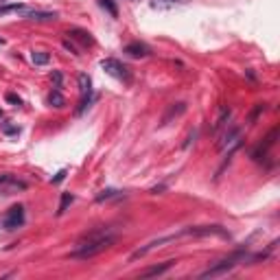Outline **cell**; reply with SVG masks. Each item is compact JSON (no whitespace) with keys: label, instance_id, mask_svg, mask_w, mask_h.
I'll list each match as a JSON object with an SVG mask.
<instances>
[{"label":"cell","instance_id":"24","mask_svg":"<svg viewBox=\"0 0 280 280\" xmlns=\"http://www.w3.org/2000/svg\"><path fill=\"white\" fill-rule=\"evenodd\" d=\"M5 134H18V127H9V125H5Z\"/></svg>","mask_w":280,"mask_h":280},{"label":"cell","instance_id":"13","mask_svg":"<svg viewBox=\"0 0 280 280\" xmlns=\"http://www.w3.org/2000/svg\"><path fill=\"white\" fill-rule=\"evenodd\" d=\"M228 118H230V107H225V105H221L219 107V116H217V121H214V132H219V129L223 127L225 123H228Z\"/></svg>","mask_w":280,"mask_h":280},{"label":"cell","instance_id":"4","mask_svg":"<svg viewBox=\"0 0 280 280\" xmlns=\"http://www.w3.org/2000/svg\"><path fill=\"white\" fill-rule=\"evenodd\" d=\"M25 219H27L25 206H22V204L11 206L7 210V214H5V219H3V228L5 230H18V228H22V225H25Z\"/></svg>","mask_w":280,"mask_h":280},{"label":"cell","instance_id":"18","mask_svg":"<svg viewBox=\"0 0 280 280\" xmlns=\"http://www.w3.org/2000/svg\"><path fill=\"white\" fill-rule=\"evenodd\" d=\"M49 103H51V105H55V107H64V103H66V101H64L62 92H59L57 88H55V90H53V92L49 94Z\"/></svg>","mask_w":280,"mask_h":280},{"label":"cell","instance_id":"19","mask_svg":"<svg viewBox=\"0 0 280 280\" xmlns=\"http://www.w3.org/2000/svg\"><path fill=\"white\" fill-rule=\"evenodd\" d=\"M116 195H118V190L107 188V190H103L101 195H97V201H105V199H110V197H116Z\"/></svg>","mask_w":280,"mask_h":280},{"label":"cell","instance_id":"26","mask_svg":"<svg viewBox=\"0 0 280 280\" xmlns=\"http://www.w3.org/2000/svg\"><path fill=\"white\" fill-rule=\"evenodd\" d=\"M3 3H5V0H0V5H3Z\"/></svg>","mask_w":280,"mask_h":280},{"label":"cell","instance_id":"20","mask_svg":"<svg viewBox=\"0 0 280 280\" xmlns=\"http://www.w3.org/2000/svg\"><path fill=\"white\" fill-rule=\"evenodd\" d=\"M66 173H68V171H66V169H62V171H59V173H57L55 177H53L51 182H53V184H59V182H64V177H66Z\"/></svg>","mask_w":280,"mask_h":280},{"label":"cell","instance_id":"6","mask_svg":"<svg viewBox=\"0 0 280 280\" xmlns=\"http://www.w3.org/2000/svg\"><path fill=\"white\" fill-rule=\"evenodd\" d=\"M79 92H81V101H79L77 112L83 114V112H86V107L90 105V101H92V79L86 73L79 75Z\"/></svg>","mask_w":280,"mask_h":280},{"label":"cell","instance_id":"5","mask_svg":"<svg viewBox=\"0 0 280 280\" xmlns=\"http://www.w3.org/2000/svg\"><path fill=\"white\" fill-rule=\"evenodd\" d=\"M27 188L29 184L25 180H18L16 175H0V195H16Z\"/></svg>","mask_w":280,"mask_h":280},{"label":"cell","instance_id":"25","mask_svg":"<svg viewBox=\"0 0 280 280\" xmlns=\"http://www.w3.org/2000/svg\"><path fill=\"white\" fill-rule=\"evenodd\" d=\"M0 44H5V40H3V38H0Z\"/></svg>","mask_w":280,"mask_h":280},{"label":"cell","instance_id":"21","mask_svg":"<svg viewBox=\"0 0 280 280\" xmlns=\"http://www.w3.org/2000/svg\"><path fill=\"white\" fill-rule=\"evenodd\" d=\"M7 101H9V103H14V105H20V103H22L20 97H18V94H14V92L7 94Z\"/></svg>","mask_w":280,"mask_h":280},{"label":"cell","instance_id":"10","mask_svg":"<svg viewBox=\"0 0 280 280\" xmlns=\"http://www.w3.org/2000/svg\"><path fill=\"white\" fill-rule=\"evenodd\" d=\"M175 265V260H164L162 265H153V267H147L145 271L140 273V278H151V276H162L164 271H169L171 267Z\"/></svg>","mask_w":280,"mask_h":280},{"label":"cell","instance_id":"16","mask_svg":"<svg viewBox=\"0 0 280 280\" xmlns=\"http://www.w3.org/2000/svg\"><path fill=\"white\" fill-rule=\"evenodd\" d=\"M99 5H101V9H105L112 18H116V16H118V7H116L114 0H99Z\"/></svg>","mask_w":280,"mask_h":280},{"label":"cell","instance_id":"12","mask_svg":"<svg viewBox=\"0 0 280 280\" xmlns=\"http://www.w3.org/2000/svg\"><path fill=\"white\" fill-rule=\"evenodd\" d=\"M151 9H173V7H182L188 5V0H151Z\"/></svg>","mask_w":280,"mask_h":280},{"label":"cell","instance_id":"3","mask_svg":"<svg viewBox=\"0 0 280 280\" xmlns=\"http://www.w3.org/2000/svg\"><path fill=\"white\" fill-rule=\"evenodd\" d=\"M101 68H103L107 75H112V77H114V79H118V81H125V83H129V81H132V73H129V68L125 66L123 62H118V59H114V57H107V59H103V62H101Z\"/></svg>","mask_w":280,"mask_h":280},{"label":"cell","instance_id":"23","mask_svg":"<svg viewBox=\"0 0 280 280\" xmlns=\"http://www.w3.org/2000/svg\"><path fill=\"white\" fill-rule=\"evenodd\" d=\"M53 79H55V88L62 86V73H55V75H53Z\"/></svg>","mask_w":280,"mask_h":280},{"label":"cell","instance_id":"2","mask_svg":"<svg viewBox=\"0 0 280 280\" xmlns=\"http://www.w3.org/2000/svg\"><path fill=\"white\" fill-rule=\"evenodd\" d=\"M249 258V256L245 252H234V254H230V256H225V258H221L219 263H214L212 267H208L206 271H201V276L199 278H214V276H223V273H228L230 269H234L236 265H241V263H245V260Z\"/></svg>","mask_w":280,"mask_h":280},{"label":"cell","instance_id":"15","mask_svg":"<svg viewBox=\"0 0 280 280\" xmlns=\"http://www.w3.org/2000/svg\"><path fill=\"white\" fill-rule=\"evenodd\" d=\"M68 35H70V38H75V40H79L81 44H92L90 33H88V31H81V29H73V31H70Z\"/></svg>","mask_w":280,"mask_h":280},{"label":"cell","instance_id":"17","mask_svg":"<svg viewBox=\"0 0 280 280\" xmlns=\"http://www.w3.org/2000/svg\"><path fill=\"white\" fill-rule=\"evenodd\" d=\"M73 195H70V193H64L62 195V201H59V208H57V214H64V212H66L68 210V206L70 204H73Z\"/></svg>","mask_w":280,"mask_h":280},{"label":"cell","instance_id":"7","mask_svg":"<svg viewBox=\"0 0 280 280\" xmlns=\"http://www.w3.org/2000/svg\"><path fill=\"white\" fill-rule=\"evenodd\" d=\"M27 20H38V22H51V20H57V14L55 11H42V9H29L25 7L20 11Z\"/></svg>","mask_w":280,"mask_h":280},{"label":"cell","instance_id":"22","mask_svg":"<svg viewBox=\"0 0 280 280\" xmlns=\"http://www.w3.org/2000/svg\"><path fill=\"white\" fill-rule=\"evenodd\" d=\"M260 112H263V105H256V110L252 112V116H249V121H256V116H258Z\"/></svg>","mask_w":280,"mask_h":280},{"label":"cell","instance_id":"11","mask_svg":"<svg viewBox=\"0 0 280 280\" xmlns=\"http://www.w3.org/2000/svg\"><path fill=\"white\" fill-rule=\"evenodd\" d=\"M184 112H186V103H173V105H169V112H166V114L162 116V125H169L171 118L182 116Z\"/></svg>","mask_w":280,"mask_h":280},{"label":"cell","instance_id":"1","mask_svg":"<svg viewBox=\"0 0 280 280\" xmlns=\"http://www.w3.org/2000/svg\"><path fill=\"white\" fill-rule=\"evenodd\" d=\"M114 243H116V234L110 228L90 230L77 241V247H75V252H70V258H79V260L94 258L97 254L105 252V249L112 247Z\"/></svg>","mask_w":280,"mask_h":280},{"label":"cell","instance_id":"14","mask_svg":"<svg viewBox=\"0 0 280 280\" xmlns=\"http://www.w3.org/2000/svg\"><path fill=\"white\" fill-rule=\"evenodd\" d=\"M31 62L35 66H46V64L51 62V55L44 51H35V53H31Z\"/></svg>","mask_w":280,"mask_h":280},{"label":"cell","instance_id":"8","mask_svg":"<svg viewBox=\"0 0 280 280\" xmlns=\"http://www.w3.org/2000/svg\"><path fill=\"white\" fill-rule=\"evenodd\" d=\"M276 136H278V129L273 127L271 132H269V136H267V138H265V142H263V145H260V147H258V149H256V151L252 153V158H254V160H263V156H267V151H269V149H271L273 145H276Z\"/></svg>","mask_w":280,"mask_h":280},{"label":"cell","instance_id":"9","mask_svg":"<svg viewBox=\"0 0 280 280\" xmlns=\"http://www.w3.org/2000/svg\"><path fill=\"white\" fill-rule=\"evenodd\" d=\"M125 53L129 57H147V55H151V49H149L145 42H129L125 46Z\"/></svg>","mask_w":280,"mask_h":280}]
</instances>
